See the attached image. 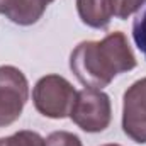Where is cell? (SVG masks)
Instances as JSON below:
<instances>
[{
	"label": "cell",
	"mask_w": 146,
	"mask_h": 146,
	"mask_svg": "<svg viewBox=\"0 0 146 146\" xmlns=\"http://www.w3.org/2000/svg\"><path fill=\"white\" fill-rule=\"evenodd\" d=\"M136 66L134 53L124 36L115 31L102 41H83L70 54V68L82 85L102 90L115 75Z\"/></svg>",
	"instance_id": "cell-1"
},
{
	"label": "cell",
	"mask_w": 146,
	"mask_h": 146,
	"mask_svg": "<svg viewBox=\"0 0 146 146\" xmlns=\"http://www.w3.org/2000/svg\"><path fill=\"white\" fill-rule=\"evenodd\" d=\"M73 85L60 75H46L37 80L33 88V102L39 114L49 119H63L70 115L75 100Z\"/></svg>",
	"instance_id": "cell-2"
},
{
	"label": "cell",
	"mask_w": 146,
	"mask_h": 146,
	"mask_svg": "<svg viewBox=\"0 0 146 146\" xmlns=\"http://www.w3.org/2000/svg\"><path fill=\"white\" fill-rule=\"evenodd\" d=\"M70 119L85 133H100L107 129L112 119L109 95L97 88H83L76 92Z\"/></svg>",
	"instance_id": "cell-3"
},
{
	"label": "cell",
	"mask_w": 146,
	"mask_h": 146,
	"mask_svg": "<svg viewBox=\"0 0 146 146\" xmlns=\"http://www.w3.org/2000/svg\"><path fill=\"white\" fill-rule=\"evenodd\" d=\"M29 99V83L15 66H0V127L15 122Z\"/></svg>",
	"instance_id": "cell-4"
},
{
	"label": "cell",
	"mask_w": 146,
	"mask_h": 146,
	"mask_svg": "<svg viewBox=\"0 0 146 146\" xmlns=\"http://www.w3.org/2000/svg\"><path fill=\"white\" fill-rule=\"evenodd\" d=\"M122 131L134 143H146V78L134 82L124 94Z\"/></svg>",
	"instance_id": "cell-5"
},
{
	"label": "cell",
	"mask_w": 146,
	"mask_h": 146,
	"mask_svg": "<svg viewBox=\"0 0 146 146\" xmlns=\"http://www.w3.org/2000/svg\"><path fill=\"white\" fill-rule=\"evenodd\" d=\"M46 5V0H7L3 14L19 26H31L42 17Z\"/></svg>",
	"instance_id": "cell-6"
},
{
	"label": "cell",
	"mask_w": 146,
	"mask_h": 146,
	"mask_svg": "<svg viewBox=\"0 0 146 146\" xmlns=\"http://www.w3.org/2000/svg\"><path fill=\"white\" fill-rule=\"evenodd\" d=\"M76 10L82 22L94 29H106L112 17L109 0H76Z\"/></svg>",
	"instance_id": "cell-7"
},
{
	"label": "cell",
	"mask_w": 146,
	"mask_h": 146,
	"mask_svg": "<svg viewBox=\"0 0 146 146\" xmlns=\"http://www.w3.org/2000/svg\"><path fill=\"white\" fill-rule=\"evenodd\" d=\"M0 146H44V139L36 131H19L12 136L0 138Z\"/></svg>",
	"instance_id": "cell-8"
},
{
	"label": "cell",
	"mask_w": 146,
	"mask_h": 146,
	"mask_svg": "<svg viewBox=\"0 0 146 146\" xmlns=\"http://www.w3.org/2000/svg\"><path fill=\"white\" fill-rule=\"evenodd\" d=\"M133 39L138 46V49L146 58V2L143 3L141 10L138 12L134 22H133Z\"/></svg>",
	"instance_id": "cell-9"
},
{
	"label": "cell",
	"mask_w": 146,
	"mask_h": 146,
	"mask_svg": "<svg viewBox=\"0 0 146 146\" xmlns=\"http://www.w3.org/2000/svg\"><path fill=\"white\" fill-rule=\"evenodd\" d=\"M145 2L146 0H109V5L110 12L117 19H127L136 10H139Z\"/></svg>",
	"instance_id": "cell-10"
},
{
	"label": "cell",
	"mask_w": 146,
	"mask_h": 146,
	"mask_svg": "<svg viewBox=\"0 0 146 146\" xmlns=\"http://www.w3.org/2000/svg\"><path fill=\"white\" fill-rule=\"evenodd\" d=\"M44 146H83L80 138L73 133L68 131H56L51 133L46 139H44Z\"/></svg>",
	"instance_id": "cell-11"
},
{
	"label": "cell",
	"mask_w": 146,
	"mask_h": 146,
	"mask_svg": "<svg viewBox=\"0 0 146 146\" xmlns=\"http://www.w3.org/2000/svg\"><path fill=\"white\" fill-rule=\"evenodd\" d=\"M5 3H7V0H0V14H3V10H5Z\"/></svg>",
	"instance_id": "cell-12"
},
{
	"label": "cell",
	"mask_w": 146,
	"mask_h": 146,
	"mask_svg": "<svg viewBox=\"0 0 146 146\" xmlns=\"http://www.w3.org/2000/svg\"><path fill=\"white\" fill-rule=\"evenodd\" d=\"M104 146H121V145H114V143H110V145H104Z\"/></svg>",
	"instance_id": "cell-13"
},
{
	"label": "cell",
	"mask_w": 146,
	"mask_h": 146,
	"mask_svg": "<svg viewBox=\"0 0 146 146\" xmlns=\"http://www.w3.org/2000/svg\"><path fill=\"white\" fill-rule=\"evenodd\" d=\"M51 2H53V0H46V3H51Z\"/></svg>",
	"instance_id": "cell-14"
}]
</instances>
